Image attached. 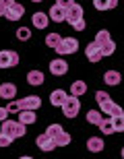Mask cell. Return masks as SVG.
<instances>
[{
	"mask_svg": "<svg viewBox=\"0 0 124 159\" xmlns=\"http://www.w3.org/2000/svg\"><path fill=\"white\" fill-rule=\"evenodd\" d=\"M4 11H6V6H4V4H0V17H4Z\"/></svg>",
	"mask_w": 124,
	"mask_h": 159,
	"instance_id": "37",
	"label": "cell"
},
{
	"mask_svg": "<svg viewBox=\"0 0 124 159\" xmlns=\"http://www.w3.org/2000/svg\"><path fill=\"white\" fill-rule=\"evenodd\" d=\"M75 0H56V4H60V6H64V8H68V6L72 4Z\"/></svg>",
	"mask_w": 124,
	"mask_h": 159,
	"instance_id": "34",
	"label": "cell"
},
{
	"mask_svg": "<svg viewBox=\"0 0 124 159\" xmlns=\"http://www.w3.org/2000/svg\"><path fill=\"white\" fill-rule=\"evenodd\" d=\"M85 54H87V60H89V62H93V64H95V62H99V60L103 58V56H101V52H99V48L95 46L93 41L85 48Z\"/></svg>",
	"mask_w": 124,
	"mask_h": 159,
	"instance_id": "13",
	"label": "cell"
},
{
	"mask_svg": "<svg viewBox=\"0 0 124 159\" xmlns=\"http://www.w3.org/2000/svg\"><path fill=\"white\" fill-rule=\"evenodd\" d=\"M83 17V6L77 4V2H72L68 8H66V21H71V19H81Z\"/></svg>",
	"mask_w": 124,
	"mask_h": 159,
	"instance_id": "18",
	"label": "cell"
},
{
	"mask_svg": "<svg viewBox=\"0 0 124 159\" xmlns=\"http://www.w3.org/2000/svg\"><path fill=\"white\" fill-rule=\"evenodd\" d=\"M0 132H4V134H8L15 141V139H19V136H25V124L19 122V120H2V128H0Z\"/></svg>",
	"mask_w": 124,
	"mask_h": 159,
	"instance_id": "2",
	"label": "cell"
},
{
	"mask_svg": "<svg viewBox=\"0 0 124 159\" xmlns=\"http://www.w3.org/2000/svg\"><path fill=\"white\" fill-rule=\"evenodd\" d=\"M93 6L97 11H112L118 6V0H93Z\"/></svg>",
	"mask_w": 124,
	"mask_h": 159,
	"instance_id": "19",
	"label": "cell"
},
{
	"mask_svg": "<svg viewBox=\"0 0 124 159\" xmlns=\"http://www.w3.org/2000/svg\"><path fill=\"white\" fill-rule=\"evenodd\" d=\"M35 110H21V112H19V122H23L25 126H27V124H33L35 122Z\"/></svg>",
	"mask_w": 124,
	"mask_h": 159,
	"instance_id": "20",
	"label": "cell"
},
{
	"mask_svg": "<svg viewBox=\"0 0 124 159\" xmlns=\"http://www.w3.org/2000/svg\"><path fill=\"white\" fill-rule=\"evenodd\" d=\"M33 2H44V0H33Z\"/></svg>",
	"mask_w": 124,
	"mask_h": 159,
	"instance_id": "38",
	"label": "cell"
},
{
	"mask_svg": "<svg viewBox=\"0 0 124 159\" xmlns=\"http://www.w3.org/2000/svg\"><path fill=\"white\" fill-rule=\"evenodd\" d=\"M44 72L41 70H29L27 72V83H29L31 87H39V85H44Z\"/></svg>",
	"mask_w": 124,
	"mask_h": 159,
	"instance_id": "14",
	"label": "cell"
},
{
	"mask_svg": "<svg viewBox=\"0 0 124 159\" xmlns=\"http://www.w3.org/2000/svg\"><path fill=\"white\" fill-rule=\"evenodd\" d=\"M50 21H54V23H62V21H66V8L60 4H54L52 8H50Z\"/></svg>",
	"mask_w": 124,
	"mask_h": 159,
	"instance_id": "11",
	"label": "cell"
},
{
	"mask_svg": "<svg viewBox=\"0 0 124 159\" xmlns=\"http://www.w3.org/2000/svg\"><path fill=\"white\" fill-rule=\"evenodd\" d=\"M35 145L44 151V153H50V151H54L56 149V143H54L52 136H48V134H39L35 139Z\"/></svg>",
	"mask_w": 124,
	"mask_h": 159,
	"instance_id": "9",
	"label": "cell"
},
{
	"mask_svg": "<svg viewBox=\"0 0 124 159\" xmlns=\"http://www.w3.org/2000/svg\"><path fill=\"white\" fill-rule=\"evenodd\" d=\"M12 2H15V0H0V4H4V6H6V8H8V6H11V4H12Z\"/></svg>",
	"mask_w": 124,
	"mask_h": 159,
	"instance_id": "36",
	"label": "cell"
},
{
	"mask_svg": "<svg viewBox=\"0 0 124 159\" xmlns=\"http://www.w3.org/2000/svg\"><path fill=\"white\" fill-rule=\"evenodd\" d=\"M87 122L93 124V126H97V124L101 122V112L99 110H91V112H87Z\"/></svg>",
	"mask_w": 124,
	"mask_h": 159,
	"instance_id": "25",
	"label": "cell"
},
{
	"mask_svg": "<svg viewBox=\"0 0 124 159\" xmlns=\"http://www.w3.org/2000/svg\"><path fill=\"white\" fill-rule=\"evenodd\" d=\"M60 39H62V35H60V33H48L46 46H48V48H56V46L60 43Z\"/></svg>",
	"mask_w": 124,
	"mask_h": 159,
	"instance_id": "26",
	"label": "cell"
},
{
	"mask_svg": "<svg viewBox=\"0 0 124 159\" xmlns=\"http://www.w3.org/2000/svg\"><path fill=\"white\" fill-rule=\"evenodd\" d=\"M19 64V54L15 50H2L0 52V68H12Z\"/></svg>",
	"mask_w": 124,
	"mask_h": 159,
	"instance_id": "5",
	"label": "cell"
},
{
	"mask_svg": "<svg viewBox=\"0 0 124 159\" xmlns=\"http://www.w3.org/2000/svg\"><path fill=\"white\" fill-rule=\"evenodd\" d=\"M71 134L68 132H64V130H60L58 134L54 136V143H56V147H66V145H71Z\"/></svg>",
	"mask_w": 124,
	"mask_h": 159,
	"instance_id": "23",
	"label": "cell"
},
{
	"mask_svg": "<svg viewBox=\"0 0 124 159\" xmlns=\"http://www.w3.org/2000/svg\"><path fill=\"white\" fill-rule=\"evenodd\" d=\"M17 95V85L15 83H2L0 85V97L2 99H15Z\"/></svg>",
	"mask_w": 124,
	"mask_h": 159,
	"instance_id": "12",
	"label": "cell"
},
{
	"mask_svg": "<svg viewBox=\"0 0 124 159\" xmlns=\"http://www.w3.org/2000/svg\"><path fill=\"white\" fill-rule=\"evenodd\" d=\"M93 43H95L97 48H99L101 56H112L114 50H116V43H114V39L110 37V31H106V29H101L99 33L95 35Z\"/></svg>",
	"mask_w": 124,
	"mask_h": 159,
	"instance_id": "1",
	"label": "cell"
},
{
	"mask_svg": "<svg viewBox=\"0 0 124 159\" xmlns=\"http://www.w3.org/2000/svg\"><path fill=\"white\" fill-rule=\"evenodd\" d=\"M62 114H64L66 118H77L79 110H81V101H79L77 95H66L64 103H62Z\"/></svg>",
	"mask_w": 124,
	"mask_h": 159,
	"instance_id": "3",
	"label": "cell"
},
{
	"mask_svg": "<svg viewBox=\"0 0 124 159\" xmlns=\"http://www.w3.org/2000/svg\"><path fill=\"white\" fill-rule=\"evenodd\" d=\"M50 72H52L54 77H64L66 72H68V64H66V60L62 58H56L50 62Z\"/></svg>",
	"mask_w": 124,
	"mask_h": 159,
	"instance_id": "7",
	"label": "cell"
},
{
	"mask_svg": "<svg viewBox=\"0 0 124 159\" xmlns=\"http://www.w3.org/2000/svg\"><path fill=\"white\" fill-rule=\"evenodd\" d=\"M95 101L99 103V112L110 116V110H112V106H114V101L110 99V95H108L106 91H97V93H95Z\"/></svg>",
	"mask_w": 124,
	"mask_h": 159,
	"instance_id": "6",
	"label": "cell"
},
{
	"mask_svg": "<svg viewBox=\"0 0 124 159\" xmlns=\"http://www.w3.org/2000/svg\"><path fill=\"white\" fill-rule=\"evenodd\" d=\"M66 95H68V93H66L64 89H56V91H52V95H50V103L56 106V107H60L62 103H64Z\"/></svg>",
	"mask_w": 124,
	"mask_h": 159,
	"instance_id": "16",
	"label": "cell"
},
{
	"mask_svg": "<svg viewBox=\"0 0 124 159\" xmlns=\"http://www.w3.org/2000/svg\"><path fill=\"white\" fill-rule=\"evenodd\" d=\"M68 23H71L72 29H77V31H85V27H87V25H85V21H83V17L81 19H71Z\"/></svg>",
	"mask_w": 124,
	"mask_h": 159,
	"instance_id": "29",
	"label": "cell"
},
{
	"mask_svg": "<svg viewBox=\"0 0 124 159\" xmlns=\"http://www.w3.org/2000/svg\"><path fill=\"white\" fill-rule=\"evenodd\" d=\"M23 15H25V6L23 4H17V2H12V4L4 11V17L8 19V21H19Z\"/></svg>",
	"mask_w": 124,
	"mask_h": 159,
	"instance_id": "8",
	"label": "cell"
},
{
	"mask_svg": "<svg viewBox=\"0 0 124 159\" xmlns=\"http://www.w3.org/2000/svg\"><path fill=\"white\" fill-rule=\"evenodd\" d=\"M83 93H87V85H85V81H75L71 85V95H77V97H81Z\"/></svg>",
	"mask_w": 124,
	"mask_h": 159,
	"instance_id": "24",
	"label": "cell"
},
{
	"mask_svg": "<svg viewBox=\"0 0 124 159\" xmlns=\"http://www.w3.org/2000/svg\"><path fill=\"white\" fill-rule=\"evenodd\" d=\"M114 124V132H122L124 130V116H110Z\"/></svg>",
	"mask_w": 124,
	"mask_h": 159,
	"instance_id": "27",
	"label": "cell"
},
{
	"mask_svg": "<svg viewBox=\"0 0 124 159\" xmlns=\"http://www.w3.org/2000/svg\"><path fill=\"white\" fill-rule=\"evenodd\" d=\"M87 149L93 151V153H99V151H103V141H101L99 136H91L87 141Z\"/></svg>",
	"mask_w": 124,
	"mask_h": 159,
	"instance_id": "21",
	"label": "cell"
},
{
	"mask_svg": "<svg viewBox=\"0 0 124 159\" xmlns=\"http://www.w3.org/2000/svg\"><path fill=\"white\" fill-rule=\"evenodd\" d=\"M110 116H124L122 107H120V106H116V103H114V106H112V110H110Z\"/></svg>",
	"mask_w": 124,
	"mask_h": 159,
	"instance_id": "33",
	"label": "cell"
},
{
	"mask_svg": "<svg viewBox=\"0 0 124 159\" xmlns=\"http://www.w3.org/2000/svg\"><path fill=\"white\" fill-rule=\"evenodd\" d=\"M60 130H62V126H60V124H50V126H48V130H46V134H48V136H52V139H54V136L58 134Z\"/></svg>",
	"mask_w": 124,
	"mask_h": 159,
	"instance_id": "31",
	"label": "cell"
},
{
	"mask_svg": "<svg viewBox=\"0 0 124 159\" xmlns=\"http://www.w3.org/2000/svg\"><path fill=\"white\" fill-rule=\"evenodd\" d=\"M99 126V130H101V134H114V124H112V118L108 116V118H101V122L97 124Z\"/></svg>",
	"mask_w": 124,
	"mask_h": 159,
	"instance_id": "22",
	"label": "cell"
},
{
	"mask_svg": "<svg viewBox=\"0 0 124 159\" xmlns=\"http://www.w3.org/2000/svg\"><path fill=\"white\" fill-rule=\"evenodd\" d=\"M54 50L58 54H75L79 50V41H77V37H62L60 43Z\"/></svg>",
	"mask_w": 124,
	"mask_h": 159,
	"instance_id": "4",
	"label": "cell"
},
{
	"mask_svg": "<svg viewBox=\"0 0 124 159\" xmlns=\"http://www.w3.org/2000/svg\"><path fill=\"white\" fill-rule=\"evenodd\" d=\"M31 21H33V27H35V29H46L48 23H50V17H48L46 12H35V15L31 17Z\"/></svg>",
	"mask_w": 124,
	"mask_h": 159,
	"instance_id": "15",
	"label": "cell"
},
{
	"mask_svg": "<svg viewBox=\"0 0 124 159\" xmlns=\"http://www.w3.org/2000/svg\"><path fill=\"white\" fill-rule=\"evenodd\" d=\"M12 143V139L8 134H4V132H0V147H8Z\"/></svg>",
	"mask_w": 124,
	"mask_h": 159,
	"instance_id": "32",
	"label": "cell"
},
{
	"mask_svg": "<svg viewBox=\"0 0 124 159\" xmlns=\"http://www.w3.org/2000/svg\"><path fill=\"white\" fill-rule=\"evenodd\" d=\"M103 81H106V85H110V87H116V85H120L122 77H120L118 70H106V75H103Z\"/></svg>",
	"mask_w": 124,
	"mask_h": 159,
	"instance_id": "17",
	"label": "cell"
},
{
	"mask_svg": "<svg viewBox=\"0 0 124 159\" xmlns=\"http://www.w3.org/2000/svg\"><path fill=\"white\" fill-rule=\"evenodd\" d=\"M19 106H21V110H37L41 106V99L37 95H27L23 99H19Z\"/></svg>",
	"mask_w": 124,
	"mask_h": 159,
	"instance_id": "10",
	"label": "cell"
},
{
	"mask_svg": "<svg viewBox=\"0 0 124 159\" xmlns=\"http://www.w3.org/2000/svg\"><path fill=\"white\" fill-rule=\"evenodd\" d=\"M17 37H19L21 41L31 39V29H27V27H19V29H17Z\"/></svg>",
	"mask_w": 124,
	"mask_h": 159,
	"instance_id": "28",
	"label": "cell"
},
{
	"mask_svg": "<svg viewBox=\"0 0 124 159\" xmlns=\"http://www.w3.org/2000/svg\"><path fill=\"white\" fill-rule=\"evenodd\" d=\"M8 118V112H6V107H0V122L2 120H6Z\"/></svg>",
	"mask_w": 124,
	"mask_h": 159,
	"instance_id": "35",
	"label": "cell"
},
{
	"mask_svg": "<svg viewBox=\"0 0 124 159\" xmlns=\"http://www.w3.org/2000/svg\"><path fill=\"white\" fill-rule=\"evenodd\" d=\"M8 101H11V103H6V112H8V114H19V112H21V106H19V99L17 101H12V99H8Z\"/></svg>",
	"mask_w": 124,
	"mask_h": 159,
	"instance_id": "30",
	"label": "cell"
}]
</instances>
